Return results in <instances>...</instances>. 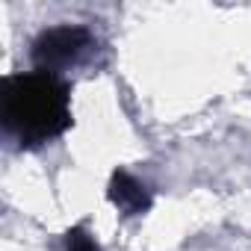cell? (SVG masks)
I'll list each match as a JSON object with an SVG mask.
<instances>
[{
  "label": "cell",
  "instance_id": "277c9868",
  "mask_svg": "<svg viewBox=\"0 0 251 251\" xmlns=\"http://www.w3.org/2000/svg\"><path fill=\"white\" fill-rule=\"evenodd\" d=\"M65 251H100L86 227H71L65 233Z\"/></svg>",
  "mask_w": 251,
  "mask_h": 251
},
{
  "label": "cell",
  "instance_id": "6da1fadb",
  "mask_svg": "<svg viewBox=\"0 0 251 251\" xmlns=\"http://www.w3.org/2000/svg\"><path fill=\"white\" fill-rule=\"evenodd\" d=\"M0 118L18 145H45L71 127V89L48 71L9 74L0 95Z\"/></svg>",
  "mask_w": 251,
  "mask_h": 251
},
{
  "label": "cell",
  "instance_id": "7a4b0ae2",
  "mask_svg": "<svg viewBox=\"0 0 251 251\" xmlns=\"http://www.w3.org/2000/svg\"><path fill=\"white\" fill-rule=\"evenodd\" d=\"M92 48V33L80 24H62V27H50L45 33H39V39L33 42V62L36 71H48V74H59L62 68L80 62Z\"/></svg>",
  "mask_w": 251,
  "mask_h": 251
},
{
  "label": "cell",
  "instance_id": "3957f363",
  "mask_svg": "<svg viewBox=\"0 0 251 251\" xmlns=\"http://www.w3.org/2000/svg\"><path fill=\"white\" fill-rule=\"evenodd\" d=\"M109 201L124 216H142L151 210V192L124 169L112 172V177H109Z\"/></svg>",
  "mask_w": 251,
  "mask_h": 251
}]
</instances>
